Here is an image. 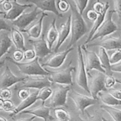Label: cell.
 Instances as JSON below:
<instances>
[{
	"label": "cell",
	"mask_w": 121,
	"mask_h": 121,
	"mask_svg": "<svg viewBox=\"0 0 121 121\" xmlns=\"http://www.w3.org/2000/svg\"><path fill=\"white\" fill-rule=\"evenodd\" d=\"M71 11V38L67 48L73 47L86 33L87 27L82 14L79 12L75 5L70 4Z\"/></svg>",
	"instance_id": "obj_1"
},
{
	"label": "cell",
	"mask_w": 121,
	"mask_h": 121,
	"mask_svg": "<svg viewBox=\"0 0 121 121\" xmlns=\"http://www.w3.org/2000/svg\"><path fill=\"white\" fill-rule=\"evenodd\" d=\"M8 60L10 62L17 66L19 70L21 73L25 74L30 75H40V76H48L49 71L44 70L42 67V66L40 65L39 61V57H35L34 59L31 61L26 63H21L15 61L11 57H7Z\"/></svg>",
	"instance_id": "obj_2"
},
{
	"label": "cell",
	"mask_w": 121,
	"mask_h": 121,
	"mask_svg": "<svg viewBox=\"0 0 121 121\" xmlns=\"http://www.w3.org/2000/svg\"><path fill=\"white\" fill-rule=\"evenodd\" d=\"M57 84L50 96L44 102V105L50 109L66 105L67 95L70 91L71 85Z\"/></svg>",
	"instance_id": "obj_3"
},
{
	"label": "cell",
	"mask_w": 121,
	"mask_h": 121,
	"mask_svg": "<svg viewBox=\"0 0 121 121\" xmlns=\"http://www.w3.org/2000/svg\"><path fill=\"white\" fill-rule=\"evenodd\" d=\"M48 76L30 75L25 77L24 79L17 84L15 89L18 90L21 88L37 89H40L46 86H51L52 82Z\"/></svg>",
	"instance_id": "obj_4"
},
{
	"label": "cell",
	"mask_w": 121,
	"mask_h": 121,
	"mask_svg": "<svg viewBox=\"0 0 121 121\" xmlns=\"http://www.w3.org/2000/svg\"><path fill=\"white\" fill-rule=\"evenodd\" d=\"M77 53H78V71H77L76 81L80 88L87 93H89L87 71L85 67L82 50L80 45L78 47Z\"/></svg>",
	"instance_id": "obj_5"
},
{
	"label": "cell",
	"mask_w": 121,
	"mask_h": 121,
	"mask_svg": "<svg viewBox=\"0 0 121 121\" xmlns=\"http://www.w3.org/2000/svg\"><path fill=\"white\" fill-rule=\"evenodd\" d=\"M114 13H115L114 10H111L108 12L107 15H106V16L105 17L104 21L92 36L90 42L99 38H103L109 35L118 30V27L112 20V16Z\"/></svg>",
	"instance_id": "obj_6"
},
{
	"label": "cell",
	"mask_w": 121,
	"mask_h": 121,
	"mask_svg": "<svg viewBox=\"0 0 121 121\" xmlns=\"http://www.w3.org/2000/svg\"><path fill=\"white\" fill-rule=\"evenodd\" d=\"M106 73L98 71L93 75H90L88 82L89 93L92 98L98 99V95L102 91H106L105 85V78Z\"/></svg>",
	"instance_id": "obj_7"
},
{
	"label": "cell",
	"mask_w": 121,
	"mask_h": 121,
	"mask_svg": "<svg viewBox=\"0 0 121 121\" xmlns=\"http://www.w3.org/2000/svg\"><path fill=\"white\" fill-rule=\"evenodd\" d=\"M74 68L72 66L56 71H49L50 79L52 82L61 85H73L72 72Z\"/></svg>",
	"instance_id": "obj_8"
},
{
	"label": "cell",
	"mask_w": 121,
	"mask_h": 121,
	"mask_svg": "<svg viewBox=\"0 0 121 121\" xmlns=\"http://www.w3.org/2000/svg\"><path fill=\"white\" fill-rule=\"evenodd\" d=\"M81 48L82 50L85 52L86 59L85 67L87 73L90 72L92 70H96L97 71L106 73L104 69L102 67L98 54L93 51L87 50L84 44L81 46Z\"/></svg>",
	"instance_id": "obj_9"
},
{
	"label": "cell",
	"mask_w": 121,
	"mask_h": 121,
	"mask_svg": "<svg viewBox=\"0 0 121 121\" xmlns=\"http://www.w3.org/2000/svg\"><path fill=\"white\" fill-rule=\"evenodd\" d=\"M69 96L72 99L78 111L83 114L86 108L95 105L96 103L97 99L93 98H90L87 96L78 93L74 91H72L68 93Z\"/></svg>",
	"instance_id": "obj_10"
},
{
	"label": "cell",
	"mask_w": 121,
	"mask_h": 121,
	"mask_svg": "<svg viewBox=\"0 0 121 121\" xmlns=\"http://www.w3.org/2000/svg\"><path fill=\"white\" fill-rule=\"evenodd\" d=\"M40 13V11L38 10L37 7H35L34 10L30 13H22L15 20H13V24L21 30L25 29L30 24L37 18V15Z\"/></svg>",
	"instance_id": "obj_11"
},
{
	"label": "cell",
	"mask_w": 121,
	"mask_h": 121,
	"mask_svg": "<svg viewBox=\"0 0 121 121\" xmlns=\"http://www.w3.org/2000/svg\"><path fill=\"white\" fill-rule=\"evenodd\" d=\"M25 77H18L14 75L7 65H5L4 70L0 76V89L8 88L14 84L20 82L23 80Z\"/></svg>",
	"instance_id": "obj_12"
},
{
	"label": "cell",
	"mask_w": 121,
	"mask_h": 121,
	"mask_svg": "<svg viewBox=\"0 0 121 121\" xmlns=\"http://www.w3.org/2000/svg\"><path fill=\"white\" fill-rule=\"evenodd\" d=\"M50 108L44 105V102L43 101V104L36 107L32 108H27L20 112L18 114H31L35 117L42 118L43 120H53L54 118H52L50 114Z\"/></svg>",
	"instance_id": "obj_13"
},
{
	"label": "cell",
	"mask_w": 121,
	"mask_h": 121,
	"mask_svg": "<svg viewBox=\"0 0 121 121\" xmlns=\"http://www.w3.org/2000/svg\"><path fill=\"white\" fill-rule=\"evenodd\" d=\"M73 49V47L67 48L61 52L57 53L50 57L41 65L42 66H47L51 68H59L63 65L69 53Z\"/></svg>",
	"instance_id": "obj_14"
},
{
	"label": "cell",
	"mask_w": 121,
	"mask_h": 121,
	"mask_svg": "<svg viewBox=\"0 0 121 121\" xmlns=\"http://www.w3.org/2000/svg\"><path fill=\"white\" fill-rule=\"evenodd\" d=\"M30 42L33 45L36 56L39 58H44L52 53V49L48 47L44 35H42L40 38L37 39V40L31 39L30 40Z\"/></svg>",
	"instance_id": "obj_15"
},
{
	"label": "cell",
	"mask_w": 121,
	"mask_h": 121,
	"mask_svg": "<svg viewBox=\"0 0 121 121\" xmlns=\"http://www.w3.org/2000/svg\"><path fill=\"white\" fill-rule=\"evenodd\" d=\"M90 46L104 47L106 50L121 49V37H109L105 39L102 38L98 41L92 42L90 44Z\"/></svg>",
	"instance_id": "obj_16"
},
{
	"label": "cell",
	"mask_w": 121,
	"mask_h": 121,
	"mask_svg": "<svg viewBox=\"0 0 121 121\" xmlns=\"http://www.w3.org/2000/svg\"><path fill=\"white\" fill-rule=\"evenodd\" d=\"M26 1L35 5L36 7L44 11H50L59 17H62V14L57 9L56 0H26Z\"/></svg>",
	"instance_id": "obj_17"
},
{
	"label": "cell",
	"mask_w": 121,
	"mask_h": 121,
	"mask_svg": "<svg viewBox=\"0 0 121 121\" xmlns=\"http://www.w3.org/2000/svg\"><path fill=\"white\" fill-rule=\"evenodd\" d=\"M71 18H72V16L70 14L66 21L61 24L60 26V30L59 31V35H58V41L54 48V52H56L59 50L61 44L63 43L64 41L66 40V39L69 35L71 30Z\"/></svg>",
	"instance_id": "obj_18"
},
{
	"label": "cell",
	"mask_w": 121,
	"mask_h": 121,
	"mask_svg": "<svg viewBox=\"0 0 121 121\" xmlns=\"http://www.w3.org/2000/svg\"><path fill=\"white\" fill-rule=\"evenodd\" d=\"M48 16L47 14L43 12L41 14V17L38 19L37 21L33 24L32 26L28 27V28H25L22 30V31L24 33H26L29 37L31 39H37L39 37H40V35L41 33V30H42V24L43 19L44 17Z\"/></svg>",
	"instance_id": "obj_19"
},
{
	"label": "cell",
	"mask_w": 121,
	"mask_h": 121,
	"mask_svg": "<svg viewBox=\"0 0 121 121\" xmlns=\"http://www.w3.org/2000/svg\"><path fill=\"white\" fill-rule=\"evenodd\" d=\"M13 7L7 11L6 14H4V18L9 20H14L20 16L27 8L31 7L33 6L32 4H20L17 2V1H14L12 2Z\"/></svg>",
	"instance_id": "obj_20"
},
{
	"label": "cell",
	"mask_w": 121,
	"mask_h": 121,
	"mask_svg": "<svg viewBox=\"0 0 121 121\" xmlns=\"http://www.w3.org/2000/svg\"><path fill=\"white\" fill-rule=\"evenodd\" d=\"M39 91L37 92H33V93H30V95L26 99L22 100L21 102L18 105L17 107H15V109L14 110L13 112H11V114L10 115L11 117H13L15 115H17L21 112L23 110L28 108L30 106H31L35 102L37 99V95Z\"/></svg>",
	"instance_id": "obj_21"
},
{
	"label": "cell",
	"mask_w": 121,
	"mask_h": 121,
	"mask_svg": "<svg viewBox=\"0 0 121 121\" xmlns=\"http://www.w3.org/2000/svg\"><path fill=\"white\" fill-rule=\"evenodd\" d=\"M109 4L108 2H106L105 3V8L104 9V11L101 13H99L98 14V16L97 17L96 20L94 21V24H93V27H92V29L89 32V34L88 37H87V40L85 41L84 44H86L89 43L91 41V39H92V36L93 35V34H95L96 30H98V28H99V26L101 25V24L102 23L103 21L105 20V18L106 17V14H107V11L108 10L109 8Z\"/></svg>",
	"instance_id": "obj_22"
},
{
	"label": "cell",
	"mask_w": 121,
	"mask_h": 121,
	"mask_svg": "<svg viewBox=\"0 0 121 121\" xmlns=\"http://www.w3.org/2000/svg\"><path fill=\"white\" fill-rule=\"evenodd\" d=\"M56 18L53 19L50 24L49 27L47 31V33H46V40L47 41L48 47L50 49H52V46L56 39H57L58 35H59V31L57 30L56 26Z\"/></svg>",
	"instance_id": "obj_23"
},
{
	"label": "cell",
	"mask_w": 121,
	"mask_h": 121,
	"mask_svg": "<svg viewBox=\"0 0 121 121\" xmlns=\"http://www.w3.org/2000/svg\"><path fill=\"white\" fill-rule=\"evenodd\" d=\"M11 34L12 41L14 44L17 49L21 50L24 52L26 48L24 45V39L23 35L18 30L15 28H11Z\"/></svg>",
	"instance_id": "obj_24"
},
{
	"label": "cell",
	"mask_w": 121,
	"mask_h": 121,
	"mask_svg": "<svg viewBox=\"0 0 121 121\" xmlns=\"http://www.w3.org/2000/svg\"><path fill=\"white\" fill-rule=\"evenodd\" d=\"M98 56L99 59V60H100L102 67L105 70L106 74L111 75L109 73L112 72L111 70V65L110 63L109 57L108 54L106 50L105 49L104 47H100Z\"/></svg>",
	"instance_id": "obj_25"
},
{
	"label": "cell",
	"mask_w": 121,
	"mask_h": 121,
	"mask_svg": "<svg viewBox=\"0 0 121 121\" xmlns=\"http://www.w3.org/2000/svg\"><path fill=\"white\" fill-rule=\"evenodd\" d=\"M98 97L100 98V99L104 103V105L112 106L121 105V100L116 99L113 96L111 95L107 91H102V92H99Z\"/></svg>",
	"instance_id": "obj_26"
},
{
	"label": "cell",
	"mask_w": 121,
	"mask_h": 121,
	"mask_svg": "<svg viewBox=\"0 0 121 121\" xmlns=\"http://www.w3.org/2000/svg\"><path fill=\"white\" fill-rule=\"evenodd\" d=\"M13 44V41L7 33L0 35V59L9 50Z\"/></svg>",
	"instance_id": "obj_27"
},
{
	"label": "cell",
	"mask_w": 121,
	"mask_h": 121,
	"mask_svg": "<svg viewBox=\"0 0 121 121\" xmlns=\"http://www.w3.org/2000/svg\"><path fill=\"white\" fill-rule=\"evenodd\" d=\"M100 108L107 112L113 119V120L121 121V109L106 105H102Z\"/></svg>",
	"instance_id": "obj_28"
},
{
	"label": "cell",
	"mask_w": 121,
	"mask_h": 121,
	"mask_svg": "<svg viewBox=\"0 0 121 121\" xmlns=\"http://www.w3.org/2000/svg\"><path fill=\"white\" fill-rule=\"evenodd\" d=\"M54 117L59 121H70L71 119L70 114L66 109L60 106L54 108Z\"/></svg>",
	"instance_id": "obj_29"
},
{
	"label": "cell",
	"mask_w": 121,
	"mask_h": 121,
	"mask_svg": "<svg viewBox=\"0 0 121 121\" xmlns=\"http://www.w3.org/2000/svg\"><path fill=\"white\" fill-rule=\"evenodd\" d=\"M53 90L51 89L50 86H46L39 89L37 95L38 100H41L45 102L52 95Z\"/></svg>",
	"instance_id": "obj_30"
},
{
	"label": "cell",
	"mask_w": 121,
	"mask_h": 121,
	"mask_svg": "<svg viewBox=\"0 0 121 121\" xmlns=\"http://www.w3.org/2000/svg\"><path fill=\"white\" fill-rule=\"evenodd\" d=\"M115 52L109 57L111 65H113L121 61V49L115 50Z\"/></svg>",
	"instance_id": "obj_31"
},
{
	"label": "cell",
	"mask_w": 121,
	"mask_h": 121,
	"mask_svg": "<svg viewBox=\"0 0 121 121\" xmlns=\"http://www.w3.org/2000/svg\"><path fill=\"white\" fill-rule=\"evenodd\" d=\"M75 5L79 13L82 15L84 10L88 4L89 0H73Z\"/></svg>",
	"instance_id": "obj_32"
},
{
	"label": "cell",
	"mask_w": 121,
	"mask_h": 121,
	"mask_svg": "<svg viewBox=\"0 0 121 121\" xmlns=\"http://www.w3.org/2000/svg\"><path fill=\"white\" fill-rule=\"evenodd\" d=\"M116 82H117L116 79L113 78L112 75H109V74L106 75L105 78V85L107 90L113 87Z\"/></svg>",
	"instance_id": "obj_33"
},
{
	"label": "cell",
	"mask_w": 121,
	"mask_h": 121,
	"mask_svg": "<svg viewBox=\"0 0 121 121\" xmlns=\"http://www.w3.org/2000/svg\"><path fill=\"white\" fill-rule=\"evenodd\" d=\"M57 7L59 10L62 13H65L69 10L70 8V4L66 0H59Z\"/></svg>",
	"instance_id": "obj_34"
},
{
	"label": "cell",
	"mask_w": 121,
	"mask_h": 121,
	"mask_svg": "<svg viewBox=\"0 0 121 121\" xmlns=\"http://www.w3.org/2000/svg\"><path fill=\"white\" fill-rule=\"evenodd\" d=\"M12 92L8 88H3L0 89V98L3 100H7L9 99L12 97Z\"/></svg>",
	"instance_id": "obj_35"
},
{
	"label": "cell",
	"mask_w": 121,
	"mask_h": 121,
	"mask_svg": "<svg viewBox=\"0 0 121 121\" xmlns=\"http://www.w3.org/2000/svg\"><path fill=\"white\" fill-rule=\"evenodd\" d=\"M15 107L12 101L9 99L4 100L3 104V110L7 112H13L15 109Z\"/></svg>",
	"instance_id": "obj_36"
},
{
	"label": "cell",
	"mask_w": 121,
	"mask_h": 121,
	"mask_svg": "<svg viewBox=\"0 0 121 121\" xmlns=\"http://www.w3.org/2000/svg\"><path fill=\"white\" fill-rule=\"evenodd\" d=\"M36 57L34 50L26 49L24 51V59L27 60H31Z\"/></svg>",
	"instance_id": "obj_37"
},
{
	"label": "cell",
	"mask_w": 121,
	"mask_h": 121,
	"mask_svg": "<svg viewBox=\"0 0 121 121\" xmlns=\"http://www.w3.org/2000/svg\"><path fill=\"white\" fill-rule=\"evenodd\" d=\"M13 60L15 61H21L24 59V52L21 50L17 49L13 53Z\"/></svg>",
	"instance_id": "obj_38"
},
{
	"label": "cell",
	"mask_w": 121,
	"mask_h": 121,
	"mask_svg": "<svg viewBox=\"0 0 121 121\" xmlns=\"http://www.w3.org/2000/svg\"><path fill=\"white\" fill-rule=\"evenodd\" d=\"M18 96L21 100L27 98L28 96L30 95L29 89L28 88H21L18 89Z\"/></svg>",
	"instance_id": "obj_39"
},
{
	"label": "cell",
	"mask_w": 121,
	"mask_h": 121,
	"mask_svg": "<svg viewBox=\"0 0 121 121\" xmlns=\"http://www.w3.org/2000/svg\"><path fill=\"white\" fill-rule=\"evenodd\" d=\"M93 9L98 14L102 13L105 8V4L102 3L100 1H96L93 4Z\"/></svg>",
	"instance_id": "obj_40"
},
{
	"label": "cell",
	"mask_w": 121,
	"mask_h": 121,
	"mask_svg": "<svg viewBox=\"0 0 121 121\" xmlns=\"http://www.w3.org/2000/svg\"><path fill=\"white\" fill-rule=\"evenodd\" d=\"M107 91L116 99L121 100V89H114L111 87V88L108 89Z\"/></svg>",
	"instance_id": "obj_41"
},
{
	"label": "cell",
	"mask_w": 121,
	"mask_h": 121,
	"mask_svg": "<svg viewBox=\"0 0 121 121\" xmlns=\"http://www.w3.org/2000/svg\"><path fill=\"white\" fill-rule=\"evenodd\" d=\"M98 16V14L94 10V9H89L86 13V17L87 19L91 21L94 22L96 20Z\"/></svg>",
	"instance_id": "obj_42"
},
{
	"label": "cell",
	"mask_w": 121,
	"mask_h": 121,
	"mask_svg": "<svg viewBox=\"0 0 121 121\" xmlns=\"http://www.w3.org/2000/svg\"><path fill=\"white\" fill-rule=\"evenodd\" d=\"M113 2L115 12L118 14L119 17H121V0H113Z\"/></svg>",
	"instance_id": "obj_43"
},
{
	"label": "cell",
	"mask_w": 121,
	"mask_h": 121,
	"mask_svg": "<svg viewBox=\"0 0 121 121\" xmlns=\"http://www.w3.org/2000/svg\"><path fill=\"white\" fill-rule=\"evenodd\" d=\"M11 28L10 26L7 23V22H6L4 19L0 18V31H11Z\"/></svg>",
	"instance_id": "obj_44"
},
{
	"label": "cell",
	"mask_w": 121,
	"mask_h": 121,
	"mask_svg": "<svg viewBox=\"0 0 121 121\" xmlns=\"http://www.w3.org/2000/svg\"><path fill=\"white\" fill-rule=\"evenodd\" d=\"M111 70L112 72L121 73V62H118L116 64L111 65Z\"/></svg>",
	"instance_id": "obj_45"
},
{
	"label": "cell",
	"mask_w": 121,
	"mask_h": 121,
	"mask_svg": "<svg viewBox=\"0 0 121 121\" xmlns=\"http://www.w3.org/2000/svg\"><path fill=\"white\" fill-rule=\"evenodd\" d=\"M3 4H2V7H3V9H4L5 11H9L11 8L13 7V4L11 2L9 1V0H7V1H5L3 2Z\"/></svg>",
	"instance_id": "obj_46"
},
{
	"label": "cell",
	"mask_w": 121,
	"mask_h": 121,
	"mask_svg": "<svg viewBox=\"0 0 121 121\" xmlns=\"http://www.w3.org/2000/svg\"><path fill=\"white\" fill-rule=\"evenodd\" d=\"M4 100L0 98V110H3Z\"/></svg>",
	"instance_id": "obj_47"
},
{
	"label": "cell",
	"mask_w": 121,
	"mask_h": 121,
	"mask_svg": "<svg viewBox=\"0 0 121 121\" xmlns=\"http://www.w3.org/2000/svg\"><path fill=\"white\" fill-rule=\"evenodd\" d=\"M4 61L5 60H3L2 61H0V69L3 67V66L4 65Z\"/></svg>",
	"instance_id": "obj_48"
},
{
	"label": "cell",
	"mask_w": 121,
	"mask_h": 121,
	"mask_svg": "<svg viewBox=\"0 0 121 121\" xmlns=\"http://www.w3.org/2000/svg\"><path fill=\"white\" fill-rule=\"evenodd\" d=\"M7 121V119H6V118H5L4 117H1V116H0V121Z\"/></svg>",
	"instance_id": "obj_49"
},
{
	"label": "cell",
	"mask_w": 121,
	"mask_h": 121,
	"mask_svg": "<svg viewBox=\"0 0 121 121\" xmlns=\"http://www.w3.org/2000/svg\"><path fill=\"white\" fill-rule=\"evenodd\" d=\"M116 82H117V83H118L121 84V79H116Z\"/></svg>",
	"instance_id": "obj_50"
},
{
	"label": "cell",
	"mask_w": 121,
	"mask_h": 121,
	"mask_svg": "<svg viewBox=\"0 0 121 121\" xmlns=\"http://www.w3.org/2000/svg\"><path fill=\"white\" fill-rule=\"evenodd\" d=\"M5 14V13H4V12H2V11L0 10V15H4Z\"/></svg>",
	"instance_id": "obj_51"
},
{
	"label": "cell",
	"mask_w": 121,
	"mask_h": 121,
	"mask_svg": "<svg viewBox=\"0 0 121 121\" xmlns=\"http://www.w3.org/2000/svg\"><path fill=\"white\" fill-rule=\"evenodd\" d=\"M5 0H0V4H2Z\"/></svg>",
	"instance_id": "obj_52"
},
{
	"label": "cell",
	"mask_w": 121,
	"mask_h": 121,
	"mask_svg": "<svg viewBox=\"0 0 121 121\" xmlns=\"http://www.w3.org/2000/svg\"><path fill=\"white\" fill-rule=\"evenodd\" d=\"M96 1H100V0H96Z\"/></svg>",
	"instance_id": "obj_53"
},
{
	"label": "cell",
	"mask_w": 121,
	"mask_h": 121,
	"mask_svg": "<svg viewBox=\"0 0 121 121\" xmlns=\"http://www.w3.org/2000/svg\"><path fill=\"white\" fill-rule=\"evenodd\" d=\"M17 1V0H14V1Z\"/></svg>",
	"instance_id": "obj_54"
},
{
	"label": "cell",
	"mask_w": 121,
	"mask_h": 121,
	"mask_svg": "<svg viewBox=\"0 0 121 121\" xmlns=\"http://www.w3.org/2000/svg\"><path fill=\"white\" fill-rule=\"evenodd\" d=\"M17 1H18V0H17Z\"/></svg>",
	"instance_id": "obj_55"
}]
</instances>
